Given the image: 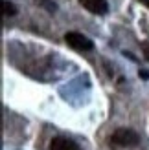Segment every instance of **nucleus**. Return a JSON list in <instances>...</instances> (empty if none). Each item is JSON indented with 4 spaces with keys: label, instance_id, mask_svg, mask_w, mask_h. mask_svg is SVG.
<instances>
[{
    "label": "nucleus",
    "instance_id": "nucleus-7",
    "mask_svg": "<svg viewBox=\"0 0 149 150\" xmlns=\"http://www.w3.org/2000/svg\"><path fill=\"white\" fill-rule=\"evenodd\" d=\"M138 2H140V4H144V6H147V7H149V0H138Z\"/></svg>",
    "mask_w": 149,
    "mask_h": 150
},
{
    "label": "nucleus",
    "instance_id": "nucleus-4",
    "mask_svg": "<svg viewBox=\"0 0 149 150\" xmlns=\"http://www.w3.org/2000/svg\"><path fill=\"white\" fill-rule=\"evenodd\" d=\"M50 150H81V146L68 137H54L50 143Z\"/></svg>",
    "mask_w": 149,
    "mask_h": 150
},
{
    "label": "nucleus",
    "instance_id": "nucleus-3",
    "mask_svg": "<svg viewBox=\"0 0 149 150\" xmlns=\"http://www.w3.org/2000/svg\"><path fill=\"white\" fill-rule=\"evenodd\" d=\"M79 4L83 6L87 11H90L94 15H105L109 11L107 0H79Z\"/></svg>",
    "mask_w": 149,
    "mask_h": 150
},
{
    "label": "nucleus",
    "instance_id": "nucleus-5",
    "mask_svg": "<svg viewBox=\"0 0 149 150\" xmlns=\"http://www.w3.org/2000/svg\"><path fill=\"white\" fill-rule=\"evenodd\" d=\"M2 7H4V15H7V17L17 15V7H15V4L7 2V0H4V2H2Z\"/></svg>",
    "mask_w": 149,
    "mask_h": 150
},
{
    "label": "nucleus",
    "instance_id": "nucleus-6",
    "mask_svg": "<svg viewBox=\"0 0 149 150\" xmlns=\"http://www.w3.org/2000/svg\"><path fill=\"white\" fill-rule=\"evenodd\" d=\"M142 53H144V57L149 61V40L147 42H142Z\"/></svg>",
    "mask_w": 149,
    "mask_h": 150
},
{
    "label": "nucleus",
    "instance_id": "nucleus-2",
    "mask_svg": "<svg viewBox=\"0 0 149 150\" xmlns=\"http://www.w3.org/2000/svg\"><path fill=\"white\" fill-rule=\"evenodd\" d=\"M64 42L68 44L70 48L77 50V51H90V50L94 48V42L88 39V37L81 35V33H77V31L66 33V35H64Z\"/></svg>",
    "mask_w": 149,
    "mask_h": 150
},
{
    "label": "nucleus",
    "instance_id": "nucleus-1",
    "mask_svg": "<svg viewBox=\"0 0 149 150\" xmlns=\"http://www.w3.org/2000/svg\"><path fill=\"white\" fill-rule=\"evenodd\" d=\"M140 143V136L131 128H118L110 136V146L114 148H133Z\"/></svg>",
    "mask_w": 149,
    "mask_h": 150
}]
</instances>
